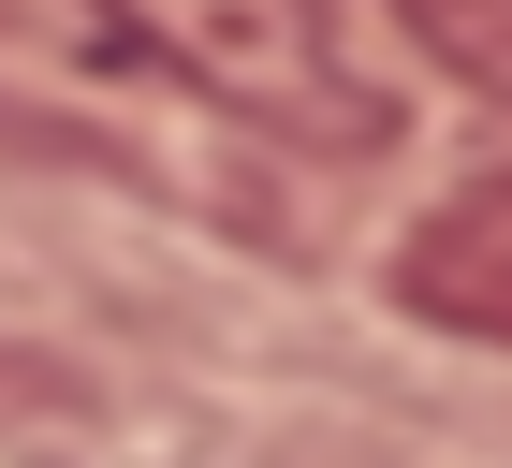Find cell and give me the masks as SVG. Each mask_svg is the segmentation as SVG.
I'll use <instances>...</instances> for the list:
<instances>
[{"label": "cell", "instance_id": "6da1fadb", "mask_svg": "<svg viewBox=\"0 0 512 468\" xmlns=\"http://www.w3.org/2000/svg\"><path fill=\"white\" fill-rule=\"evenodd\" d=\"M118 15L132 59H161V74L191 88V103L249 117V132H278V147H381L395 103L366 88L352 30H337V0H103Z\"/></svg>", "mask_w": 512, "mask_h": 468}, {"label": "cell", "instance_id": "7a4b0ae2", "mask_svg": "<svg viewBox=\"0 0 512 468\" xmlns=\"http://www.w3.org/2000/svg\"><path fill=\"white\" fill-rule=\"evenodd\" d=\"M395 308L439 322V337L512 351V176H469L454 205L410 220V249H395Z\"/></svg>", "mask_w": 512, "mask_h": 468}, {"label": "cell", "instance_id": "3957f363", "mask_svg": "<svg viewBox=\"0 0 512 468\" xmlns=\"http://www.w3.org/2000/svg\"><path fill=\"white\" fill-rule=\"evenodd\" d=\"M395 30L425 44L439 74H469L483 103H512V0H395Z\"/></svg>", "mask_w": 512, "mask_h": 468}, {"label": "cell", "instance_id": "277c9868", "mask_svg": "<svg viewBox=\"0 0 512 468\" xmlns=\"http://www.w3.org/2000/svg\"><path fill=\"white\" fill-rule=\"evenodd\" d=\"M88 381L74 366H44V351H0V425H74Z\"/></svg>", "mask_w": 512, "mask_h": 468}]
</instances>
